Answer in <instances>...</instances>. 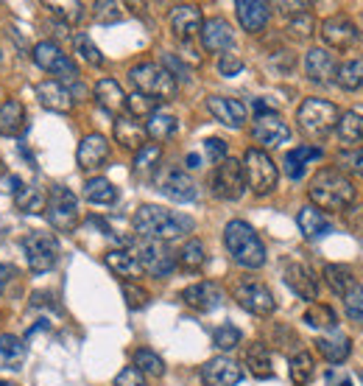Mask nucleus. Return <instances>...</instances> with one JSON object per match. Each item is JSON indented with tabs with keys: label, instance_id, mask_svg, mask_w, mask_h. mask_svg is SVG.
I'll return each mask as SVG.
<instances>
[{
	"label": "nucleus",
	"instance_id": "obj_1",
	"mask_svg": "<svg viewBox=\"0 0 363 386\" xmlns=\"http://www.w3.org/2000/svg\"><path fill=\"white\" fill-rule=\"evenodd\" d=\"M135 233L143 241H177L182 236H187L193 230V219L177 213V210H165L160 204H143L132 219Z\"/></svg>",
	"mask_w": 363,
	"mask_h": 386
},
{
	"label": "nucleus",
	"instance_id": "obj_2",
	"mask_svg": "<svg viewBox=\"0 0 363 386\" xmlns=\"http://www.w3.org/2000/svg\"><path fill=\"white\" fill-rule=\"evenodd\" d=\"M311 202L321 210H347L355 202V185L338 168H321L311 180Z\"/></svg>",
	"mask_w": 363,
	"mask_h": 386
},
{
	"label": "nucleus",
	"instance_id": "obj_3",
	"mask_svg": "<svg viewBox=\"0 0 363 386\" xmlns=\"http://www.w3.org/2000/svg\"><path fill=\"white\" fill-rule=\"evenodd\" d=\"M224 243L232 260L243 269H260L266 266V243L260 241V236L255 233L252 224L235 219L224 227Z\"/></svg>",
	"mask_w": 363,
	"mask_h": 386
},
{
	"label": "nucleus",
	"instance_id": "obj_4",
	"mask_svg": "<svg viewBox=\"0 0 363 386\" xmlns=\"http://www.w3.org/2000/svg\"><path fill=\"white\" fill-rule=\"evenodd\" d=\"M129 82L135 84V90L140 96H148L154 98V101H171V98L177 96V90H179L177 79L162 65H154V62L135 65L129 70Z\"/></svg>",
	"mask_w": 363,
	"mask_h": 386
},
{
	"label": "nucleus",
	"instance_id": "obj_5",
	"mask_svg": "<svg viewBox=\"0 0 363 386\" xmlns=\"http://www.w3.org/2000/svg\"><path fill=\"white\" fill-rule=\"evenodd\" d=\"M45 216L53 230H59V233H76V227L82 221L79 196L70 191L67 185H53L50 193H48Z\"/></svg>",
	"mask_w": 363,
	"mask_h": 386
},
{
	"label": "nucleus",
	"instance_id": "obj_6",
	"mask_svg": "<svg viewBox=\"0 0 363 386\" xmlns=\"http://www.w3.org/2000/svg\"><path fill=\"white\" fill-rule=\"evenodd\" d=\"M296 121L308 138H327L338 123V106L324 98H305L296 109Z\"/></svg>",
	"mask_w": 363,
	"mask_h": 386
},
{
	"label": "nucleus",
	"instance_id": "obj_7",
	"mask_svg": "<svg viewBox=\"0 0 363 386\" xmlns=\"http://www.w3.org/2000/svg\"><path fill=\"white\" fill-rule=\"evenodd\" d=\"M240 165H243V177H246V185L252 188V193L269 196V193L277 188L279 171H277L274 160L263 151V148H249Z\"/></svg>",
	"mask_w": 363,
	"mask_h": 386
},
{
	"label": "nucleus",
	"instance_id": "obj_8",
	"mask_svg": "<svg viewBox=\"0 0 363 386\" xmlns=\"http://www.w3.org/2000/svg\"><path fill=\"white\" fill-rule=\"evenodd\" d=\"M23 252H26V260L31 266L34 275H45L50 269H56L59 263V255H62V246L56 241L53 233L45 230H34L23 238Z\"/></svg>",
	"mask_w": 363,
	"mask_h": 386
},
{
	"label": "nucleus",
	"instance_id": "obj_9",
	"mask_svg": "<svg viewBox=\"0 0 363 386\" xmlns=\"http://www.w3.org/2000/svg\"><path fill=\"white\" fill-rule=\"evenodd\" d=\"M31 56H34L37 67H43L45 73L56 76V82H62L65 87L79 82V67H76V62H73L67 53H62V48H59L56 43H50V40L37 43L34 50H31Z\"/></svg>",
	"mask_w": 363,
	"mask_h": 386
},
{
	"label": "nucleus",
	"instance_id": "obj_10",
	"mask_svg": "<svg viewBox=\"0 0 363 386\" xmlns=\"http://www.w3.org/2000/svg\"><path fill=\"white\" fill-rule=\"evenodd\" d=\"M210 191L216 199L224 202H238L246 191V177H243V165L238 160H224L216 165V171L210 174Z\"/></svg>",
	"mask_w": 363,
	"mask_h": 386
},
{
	"label": "nucleus",
	"instance_id": "obj_11",
	"mask_svg": "<svg viewBox=\"0 0 363 386\" xmlns=\"http://www.w3.org/2000/svg\"><path fill=\"white\" fill-rule=\"evenodd\" d=\"M257 109V118H255V126H252V138L266 148H277V145L288 143L291 140V126L274 112L266 104H255Z\"/></svg>",
	"mask_w": 363,
	"mask_h": 386
},
{
	"label": "nucleus",
	"instance_id": "obj_12",
	"mask_svg": "<svg viewBox=\"0 0 363 386\" xmlns=\"http://www.w3.org/2000/svg\"><path fill=\"white\" fill-rule=\"evenodd\" d=\"M321 40L333 50H352L361 43V31H358V23L352 17L333 14L321 23Z\"/></svg>",
	"mask_w": 363,
	"mask_h": 386
},
{
	"label": "nucleus",
	"instance_id": "obj_13",
	"mask_svg": "<svg viewBox=\"0 0 363 386\" xmlns=\"http://www.w3.org/2000/svg\"><path fill=\"white\" fill-rule=\"evenodd\" d=\"M135 258L140 260L143 272H148L154 277H168L177 269V255L162 241H143L137 246Z\"/></svg>",
	"mask_w": 363,
	"mask_h": 386
},
{
	"label": "nucleus",
	"instance_id": "obj_14",
	"mask_svg": "<svg viewBox=\"0 0 363 386\" xmlns=\"http://www.w3.org/2000/svg\"><path fill=\"white\" fill-rule=\"evenodd\" d=\"M157 191L162 193V196H168L171 202H179V204L196 202V196H199L196 182H193L182 168H177V165L160 171V177H157Z\"/></svg>",
	"mask_w": 363,
	"mask_h": 386
},
{
	"label": "nucleus",
	"instance_id": "obj_15",
	"mask_svg": "<svg viewBox=\"0 0 363 386\" xmlns=\"http://www.w3.org/2000/svg\"><path fill=\"white\" fill-rule=\"evenodd\" d=\"M235 299L243 311H249L255 316H269L277 311V299L263 283H240L235 289Z\"/></svg>",
	"mask_w": 363,
	"mask_h": 386
},
{
	"label": "nucleus",
	"instance_id": "obj_16",
	"mask_svg": "<svg viewBox=\"0 0 363 386\" xmlns=\"http://www.w3.org/2000/svg\"><path fill=\"white\" fill-rule=\"evenodd\" d=\"M182 299H184L187 308H193L199 314H210V311L221 308L224 291L213 280H201V283H193V286H187V289L182 291Z\"/></svg>",
	"mask_w": 363,
	"mask_h": 386
},
{
	"label": "nucleus",
	"instance_id": "obj_17",
	"mask_svg": "<svg viewBox=\"0 0 363 386\" xmlns=\"http://www.w3.org/2000/svg\"><path fill=\"white\" fill-rule=\"evenodd\" d=\"M201 381H204V386H238L243 381V370L238 361L218 355L201 367Z\"/></svg>",
	"mask_w": 363,
	"mask_h": 386
},
{
	"label": "nucleus",
	"instance_id": "obj_18",
	"mask_svg": "<svg viewBox=\"0 0 363 386\" xmlns=\"http://www.w3.org/2000/svg\"><path fill=\"white\" fill-rule=\"evenodd\" d=\"M34 96L37 101L50 109V112H59V115H67L70 109H73V104H76V98L70 93V87H65L62 82H56V79H45V82H40L37 87H34Z\"/></svg>",
	"mask_w": 363,
	"mask_h": 386
},
{
	"label": "nucleus",
	"instance_id": "obj_19",
	"mask_svg": "<svg viewBox=\"0 0 363 386\" xmlns=\"http://www.w3.org/2000/svg\"><path fill=\"white\" fill-rule=\"evenodd\" d=\"M207 109L213 112L216 121H221L229 129H240L246 123V115H249V109H246L243 101L229 96H210L207 98Z\"/></svg>",
	"mask_w": 363,
	"mask_h": 386
},
{
	"label": "nucleus",
	"instance_id": "obj_20",
	"mask_svg": "<svg viewBox=\"0 0 363 386\" xmlns=\"http://www.w3.org/2000/svg\"><path fill=\"white\" fill-rule=\"evenodd\" d=\"M201 26H204L201 9L193 6V3H182V6H177V9L171 11V31H174V37L182 40V43L193 40V37L201 31Z\"/></svg>",
	"mask_w": 363,
	"mask_h": 386
},
{
	"label": "nucleus",
	"instance_id": "obj_21",
	"mask_svg": "<svg viewBox=\"0 0 363 386\" xmlns=\"http://www.w3.org/2000/svg\"><path fill=\"white\" fill-rule=\"evenodd\" d=\"M282 280H285V286L294 291L299 299L313 302L318 297L316 277H313V272H311L305 263H288V266L282 269Z\"/></svg>",
	"mask_w": 363,
	"mask_h": 386
},
{
	"label": "nucleus",
	"instance_id": "obj_22",
	"mask_svg": "<svg viewBox=\"0 0 363 386\" xmlns=\"http://www.w3.org/2000/svg\"><path fill=\"white\" fill-rule=\"evenodd\" d=\"M201 45L210 53H227L235 45V34H232V26H229L224 17H213L201 26Z\"/></svg>",
	"mask_w": 363,
	"mask_h": 386
},
{
	"label": "nucleus",
	"instance_id": "obj_23",
	"mask_svg": "<svg viewBox=\"0 0 363 386\" xmlns=\"http://www.w3.org/2000/svg\"><path fill=\"white\" fill-rule=\"evenodd\" d=\"M6 191L14 196V204H17V210H23V213H40V210H45L43 191L34 188V185H28V182H23L17 174H9V177H6Z\"/></svg>",
	"mask_w": 363,
	"mask_h": 386
},
{
	"label": "nucleus",
	"instance_id": "obj_24",
	"mask_svg": "<svg viewBox=\"0 0 363 386\" xmlns=\"http://www.w3.org/2000/svg\"><path fill=\"white\" fill-rule=\"evenodd\" d=\"M335 70H338L335 56L327 48H311L305 53V73H308V79H311L313 84L333 82V79H335Z\"/></svg>",
	"mask_w": 363,
	"mask_h": 386
},
{
	"label": "nucleus",
	"instance_id": "obj_25",
	"mask_svg": "<svg viewBox=\"0 0 363 386\" xmlns=\"http://www.w3.org/2000/svg\"><path fill=\"white\" fill-rule=\"evenodd\" d=\"M76 160H79V168H84V171L101 168V165L109 160V140H106L104 135H98V132L87 135V138L79 143Z\"/></svg>",
	"mask_w": 363,
	"mask_h": 386
},
{
	"label": "nucleus",
	"instance_id": "obj_26",
	"mask_svg": "<svg viewBox=\"0 0 363 386\" xmlns=\"http://www.w3.org/2000/svg\"><path fill=\"white\" fill-rule=\"evenodd\" d=\"M28 129V115L20 98H9L0 104V135L3 138H20Z\"/></svg>",
	"mask_w": 363,
	"mask_h": 386
},
{
	"label": "nucleus",
	"instance_id": "obj_27",
	"mask_svg": "<svg viewBox=\"0 0 363 386\" xmlns=\"http://www.w3.org/2000/svg\"><path fill=\"white\" fill-rule=\"evenodd\" d=\"M235 11H238L240 26H243L249 34H257V31L266 28L269 14H272V6L263 3V0H238V3H235Z\"/></svg>",
	"mask_w": 363,
	"mask_h": 386
},
{
	"label": "nucleus",
	"instance_id": "obj_28",
	"mask_svg": "<svg viewBox=\"0 0 363 386\" xmlns=\"http://www.w3.org/2000/svg\"><path fill=\"white\" fill-rule=\"evenodd\" d=\"M316 350L330 364H344L350 358V353H352V341H350V336H344L341 331H330V333L316 338Z\"/></svg>",
	"mask_w": 363,
	"mask_h": 386
},
{
	"label": "nucleus",
	"instance_id": "obj_29",
	"mask_svg": "<svg viewBox=\"0 0 363 386\" xmlns=\"http://www.w3.org/2000/svg\"><path fill=\"white\" fill-rule=\"evenodd\" d=\"M321 157H324V151H321L318 145H296V148H291V151L285 154V160H282L285 174H288L291 180H302L305 171H308V165H311L313 160H321Z\"/></svg>",
	"mask_w": 363,
	"mask_h": 386
},
{
	"label": "nucleus",
	"instance_id": "obj_30",
	"mask_svg": "<svg viewBox=\"0 0 363 386\" xmlns=\"http://www.w3.org/2000/svg\"><path fill=\"white\" fill-rule=\"evenodd\" d=\"M296 224H299V230H302V236L305 238H324L327 233H333V224H330V219L313 207V204H305L299 213H296Z\"/></svg>",
	"mask_w": 363,
	"mask_h": 386
},
{
	"label": "nucleus",
	"instance_id": "obj_31",
	"mask_svg": "<svg viewBox=\"0 0 363 386\" xmlns=\"http://www.w3.org/2000/svg\"><path fill=\"white\" fill-rule=\"evenodd\" d=\"M92 93H95V101L101 104V109L109 115H118L126 109V93L115 79H101Z\"/></svg>",
	"mask_w": 363,
	"mask_h": 386
},
{
	"label": "nucleus",
	"instance_id": "obj_32",
	"mask_svg": "<svg viewBox=\"0 0 363 386\" xmlns=\"http://www.w3.org/2000/svg\"><path fill=\"white\" fill-rule=\"evenodd\" d=\"M104 263L109 266V272H115L118 277H126L132 283H135L137 277H143V266H140V260L135 258V252H129V249H112V252H106Z\"/></svg>",
	"mask_w": 363,
	"mask_h": 386
},
{
	"label": "nucleus",
	"instance_id": "obj_33",
	"mask_svg": "<svg viewBox=\"0 0 363 386\" xmlns=\"http://www.w3.org/2000/svg\"><path fill=\"white\" fill-rule=\"evenodd\" d=\"M145 138H148V135H145V126H143L140 121H135V118H129V115L123 118V115H121V118L115 121V140L123 145V148H129V151L137 154V151L145 145Z\"/></svg>",
	"mask_w": 363,
	"mask_h": 386
},
{
	"label": "nucleus",
	"instance_id": "obj_34",
	"mask_svg": "<svg viewBox=\"0 0 363 386\" xmlns=\"http://www.w3.org/2000/svg\"><path fill=\"white\" fill-rule=\"evenodd\" d=\"M243 361H246L249 373H252L257 381H269V378H274L272 355H269V347H266V344H260V341L249 344L246 353H243Z\"/></svg>",
	"mask_w": 363,
	"mask_h": 386
},
{
	"label": "nucleus",
	"instance_id": "obj_35",
	"mask_svg": "<svg viewBox=\"0 0 363 386\" xmlns=\"http://www.w3.org/2000/svg\"><path fill=\"white\" fill-rule=\"evenodd\" d=\"M324 280H327V286L335 291L338 297H347L350 291L358 286L355 283V272L347 263H330V266H324Z\"/></svg>",
	"mask_w": 363,
	"mask_h": 386
},
{
	"label": "nucleus",
	"instance_id": "obj_36",
	"mask_svg": "<svg viewBox=\"0 0 363 386\" xmlns=\"http://www.w3.org/2000/svg\"><path fill=\"white\" fill-rule=\"evenodd\" d=\"M302 319L313 331H335L338 328V314L330 305H324V302H311V308L305 311Z\"/></svg>",
	"mask_w": 363,
	"mask_h": 386
},
{
	"label": "nucleus",
	"instance_id": "obj_37",
	"mask_svg": "<svg viewBox=\"0 0 363 386\" xmlns=\"http://www.w3.org/2000/svg\"><path fill=\"white\" fill-rule=\"evenodd\" d=\"M288 370H291L294 384L305 386V384H311V381H313V375H316V361H313V355H311L308 350H296V353L291 355Z\"/></svg>",
	"mask_w": 363,
	"mask_h": 386
},
{
	"label": "nucleus",
	"instance_id": "obj_38",
	"mask_svg": "<svg viewBox=\"0 0 363 386\" xmlns=\"http://www.w3.org/2000/svg\"><path fill=\"white\" fill-rule=\"evenodd\" d=\"M84 199L92 204H115L118 202V188L106 177H92L84 182Z\"/></svg>",
	"mask_w": 363,
	"mask_h": 386
},
{
	"label": "nucleus",
	"instance_id": "obj_39",
	"mask_svg": "<svg viewBox=\"0 0 363 386\" xmlns=\"http://www.w3.org/2000/svg\"><path fill=\"white\" fill-rule=\"evenodd\" d=\"M177 132H179V121L174 115H168V112H154L148 118V123H145V135L154 138V140H168Z\"/></svg>",
	"mask_w": 363,
	"mask_h": 386
},
{
	"label": "nucleus",
	"instance_id": "obj_40",
	"mask_svg": "<svg viewBox=\"0 0 363 386\" xmlns=\"http://www.w3.org/2000/svg\"><path fill=\"white\" fill-rule=\"evenodd\" d=\"M335 132H338V138H341L344 143H358V140H363V112L350 109V112L338 115Z\"/></svg>",
	"mask_w": 363,
	"mask_h": 386
},
{
	"label": "nucleus",
	"instance_id": "obj_41",
	"mask_svg": "<svg viewBox=\"0 0 363 386\" xmlns=\"http://www.w3.org/2000/svg\"><path fill=\"white\" fill-rule=\"evenodd\" d=\"M177 263H179L182 269H187V272H199V269L207 263V249H204V243L199 241V238L184 241V246H182L179 255H177Z\"/></svg>",
	"mask_w": 363,
	"mask_h": 386
},
{
	"label": "nucleus",
	"instance_id": "obj_42",
	"mask_svg": "<svg viewBox=\"0 0 363 386\" xmlns=\"http://www.w3.org/2000/svg\"><path fill=\"white\" fill-rule=\"evenodd\" d=\"M335 82H338V87H344V90H358L363 84V56L361 59L344 62V65L335 70Z\"/></svg>",
	"mask_w": 363,
	"mask_h": 386
},
{
	"label": "nucleus",
	"instance_id": "obj_43",
	"mask_svg": "<svg viewBox=\"0 0 363 386\" xmlns=\"http://www.w3.org/2000/svg\"><path fill=\"white\" fill-rule=\"evenodd\" d=\"M135 367L148 378H162L165 375V361L154 350H145V347L135 350Z\"/></svg>",
	"mask_w": 363,
	"mask_h": 386
},
{
	"label": "nucleus",
	"instance_id": "obj_44",
	"mask_svg": "<svg viewBox=\"0 0 363 386\" xmlns=\"http://www.w3.org/2000/svg\"><path fill=\"white\" fill-rule=\"evenodd\" d=\"M45 9L50 14H56L62 23H67V26H76V23H82L84 20V3H45Z\"/></svg>",
	"mask_w": 363,
	"mask_h": 386
},
{
	"label": "nucleus",
	"instance_id": "obj_45",
	"mask_svg": "<svg viewBox=\"0 0 363 386\" xmlns=\"http://www.w3.org/2000/svg\"><path fill=\"white\" fill-rule=\"evenodd\" d=\"M0 355L6 364H20L26 358V341L14 333H0Z\"/></svg>",
	"mask_w": 363,
	"mask_h": 386
},
{
	"label": "nucleus",
	"instance_id": "obj_46",
	"mask_svg": "<svg viewBox=\"0 0 363 386\" xmlns=\"http://www.w3.org/2000/svg\"><path fill=\"white\" fill-rule=\"evenodd\" d=\"M92 14H95V20H98L101 26H115V23H121V20L126 17L123 3H115V0H101V3H95V6H92Z\"/></svg>",
	"mask_w": 363,
	"mask_h": 386
},
{
	"label": "nucleus",
	"instance_id": "obj_47",
	"mask_svg": "<svg viewBox=\"0 0 363 386\" xmlns=\"http://www.w3.org/2000/svg\"><path fill=\"white\" fill-rule=\"evenodd\" d=\"M160 157H162V145L145 143L135 154V171L137 174H148V171H154V168H157V162H160Z\"/></svg>",
	"mask_w": 363,
	"mask_h": 386
},
{
	"label": "nucleus",
	"instance_id": "obj_48",
	"mask_svg": "<svg viewBox=\"0 0 363 386\" xmlns=\"http://www.w3.org/2000/svg\"><path fill=\"white\" fill-rule=\"evenodd\" d=\"M157 106H160V101H154V98H148V96H140V93L126 96V109H129V118H145V121H148L154 112H160Z\"/></svg>",
	"mask_w": 363,
	"mask_h": 386
},
{
	"label": "nucleus",
	"instance_id": "obj_49",
	"mask_svg": "<svg viewBox=\"0 0 363 386\" xmlns=\"http://www.w3.org/2000/svg\"><path fill=\"white\" fill-rule=\"evenodd\" d=\"M240 338H243V333H240L235 325H229V322H224L221 328H216V331H213V344H216L221 353L235 350V347L240 344Z\"/></svg>",
	"mask_w": 363,
	"mask_h": 386
},
{
	"label": "nucleus",
	"instance_id": "obj_50",
	"mask_svg": "<svg viewBox=\"0 0 363 386\" xmlns=\"http://www.w3.org/2000/svg\"><path fill=\"white\" fill-rule=\"evenodd\" d=\"M73 48H76V53H79L87 65H95V67L104 65V53L95 48V43H92L87 34H76V37H73Z\"/></svg>",
	"mask_w": 363,
	"mask_h": 386
},
{
	"label": "nucleus",
	"instance_id": "obj_51",
	"mask_svg": "<svg viewBox=\"0 0 363 386\" xmlns=\"http://www.w3.org/2000/svg\"><path fill=\"white\" fill-rule=\"evenodd\" d=\"M121 291H123V299H126V305L132 308V311H140V308H145L148 305V291L143 289V286H137V283H123L121 286Z\"/></svg>",
	"mask_w": 363,
	"mask_h": 386
},
{
	"label": "nucleus",
	"instance_id": "obj_52",
	"mask_svg": "<svg viewBox=\"0 0 363 386\" xmlns=\"http://www.w3.org/2000/svg\"><path fill=\"white\" fill-rule=\"evenodd\" d=\"M344 305H347V316L355 319V322H363V286H355L344 297Z\"/></svg>",
	"mask_w": 363,
	"mask_h": 386
},
{
	"label": "nucleus",
	"instance_id": "obj_53",
	"mask_svg": "<svg viewBox=\"0 0 363 386\" xmlns=\"http://www.w3.org/2000/svg\"><path fill=\"white\" fill-rule=\"evenodd\" d=\"M240 70H243V59H240L238 53L227 50V53H221V56H218V73H221V76L232 79V76H238Z\"/></svg>",
	"mask_w": 363,
	"mask_h": 386
},
{
	"label": "nucleus",
	"instance_id": "obj_54",
	"mask_svg": "<svg viewBox=\"0 0 363 386\" xmlns=\"http://www.w3.org/2000/svg\"><path fill=\"white\" fill-rule=\"evenodd\" d=\"M204 154L218 165V162H224L227 160V140H221V138H207L204 140Z\"/></svg>",
	"mask_w": 363,
	"mask_h": 386
},
{
	"label": "nucleus",
	"instance_id": "obj_55",
	"mask_svg": "<svg viewBox=\"0 0 363 386\" xmlns=\"http://www.w3.org/2000/svg\"><path fill=\"white\" fill-rule=\"evenodd\" d=\"M162 65H165V70H168L174 79H190V67L182 62L179 56H174V53H165V56H162Z\"/></svg>",
	"mask_w": 363,
	"mask_h": 386
},
{
	"label": "nucleus",
	"instance_id": "obj_56",
	"mask_svg": "<svg viewBox=\"0 0 363 386\" xmlns=\"http://www.w3.org/2000/svg\"><path fill=\"white\" fill-rule=\"evenodd\" d=\"M115 386H145V375L137 367H123L115 378Z\"/></svg>",
	"mask_w": 363,
	"mask_h": 386
},
{
	"label": "nucleus",
	"instance_id": "obj_57",
	"mask_svg": "<svg viewBox=\"0 0 363 386\" xmlns=\"http://www.w3.org/2000/svg\"><path fill=\"white\" fill-rule=\"evenodd\" d=\"M291 28H294L299 37H308V34H311V28H313V17H311V11L296 14V17L291 20Z\"/></svg>",
	"mask_w": 363,
	"mask_h": 386
},
{
	"label": "nucleus",
	"instance_id": "obj_58",
	"mask_svg": "<svg viewBox=\"0 0 363 386\" xmlns=\"http://www.w3.org/2000/svg\"><path fill=\"white\" fill-rule=\"evenodd\" d=\"M327 386H355L350 375L338 373V370H327Z\"/></svg>",
	"mask_w": 363,
	"mask_h": 386
},
{
	"label": "nucleus",
	"instance_id": "obj_59",
	"mask_svg": "<svg viewBox=\"0 0 363 386\" xmlns=\"http://www.w3.org/2000/svg\"><path fill=\"white\" fill-rule=\"evenodd\" d=\"M14 277H17V269H14L11 263H0V294L6 291V286H9Z\"/></svg>",
	"mask_w": 363,
	"mask_h": 386
},
{
	"label": "nucleus",
	"instance_id": "obj_60",
	"mask_svg": "<svg viewBox=\"0 0 363 386\" xmlns=\"http://www.w3.org/2000/svg\"><path fill=\"white\" fill-rule=\"evenodd\" d=\"M201 165V157L199 154H187V168H199Z\"/></svg>",
	"mask_w": 363,
	"mask_h": 386
},
{
	"label": "nucleus",
	"instance_id": "obj_61",
	"mask_svg": "<svg viewBox=\"0 0 363 386\" xmlns=\"http://www.w3.org/2000/svg\"><path fill=\"white\" fill-rule=\"evenodd\" d=\"M355 168H358V174L363 177V154H358V160H355Z\"/></svg>",
	"mask_w": 363,
	"mask_h": 386
},
{
	"label": "nucleus",
	"instance_id": "obj_62",
	"mask_svg": "<svg viewBox=\"0 0 363 386\" xmlns=\"http://www.w3.org/2000/svg\"><path fill=\"white\" fill-rule=\"evenodd\" d=\"M0 386H17V384H11V381H0Z\"/></svg>",
	"mask_w": 363,
	"mask_h": 386
},
{
	"label": "nucleus",
	"instance_id": "obj_63",
	"mask_svg": "<svg viewBox=\"0 0 363 386\" xmlns=\"http://www.w3.org/2000/svg\"><path fill=\"white\" fill-rule=\"evenodd\" d=\"M361 381H363V373H361Z\"/></svg>",
	"mask_w": 363,
	"mask_h": 386
}]
</instances>
